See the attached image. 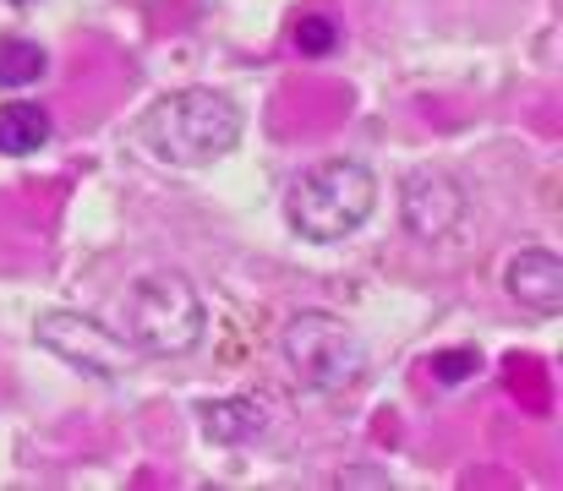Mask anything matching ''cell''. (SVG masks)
<instances>
[{"instance_id": "cell-10", "label": "cell", "mask_w": 563, "mask_h": 491, "mask_svg": "<svg viewBox=\"0 0 563 491\" xmlns=\"http://www.w3.org/2000/svg\"><path fill=\"white\" fill-rule=\"evenodd\" d=\"M44 77V49L33 38H0V88H27Z\"/></svg>"}, {"instance_id": "cell-2", "label": "cell", "mask_w": 563, "mask_h": 491, "mask_svg": "<svg viewBox=\"0 0 563 491\" xmlns=\"http://www.w3.org/2000/svg\"><path fill=\"white\" fill-rule=\"evenodd\" d=\"M377 208V180L362 159H323L301 169L285 191V219L301 241L334 246L356 235Z\"/></svg>"}, {"instance_id": "cell-7", "label": "cell", "mask_w": 563, "mask_h": 491, "mask_svg": "<svg viewBox=\"0 0 563 491\" xmlns=\"http://www.w3.org/2000/svg\"><path fill=\"white\" fill-rule=\"evenodd\" d=\"M504 284H509V295H515L526 312H537V317H559L563 312V263L553 252H542V246L520 252V257L509 263Z\"/></svg>"}, {"instance_id": "cell-14", "label": "cell", "mask_w": 563, "mask_h": 491, "mask_svg": "<svg viewBox=\"0 0 563 491\" xmlns=\"http://www.w3.org/2000/svg\"><path fill=\"white\" fill-rule=\"evenodd\" d=\"M11 5H33V0H11Z\"/></svg>"}, {"instance_id": "cell-4", "label": "cell", "mask_w": 563, "mask_h": 491, "mask_svg": "<svg viewBox=\"0 0 563 491\" xmlns=\"http://www.w3.org/2000/svg\"><path fill=\"white\" fill-rule=\"evenodd\" d=\"M202 301L181 274H148L126 295V338L143 355H187L202 344Z\"/></svg>"}, {"instance_id": "cell-5", "label": "cell", "mask_w": 563, "mask_h": 491, "mask_svg": "<svg viewBox=\"0 0 563 491\" xmlns=\"http://www.w3.org/2000/svg\"><path fill=\"white\" fill-rule=\"evenodd\" d=\"M33 333H38V344L49 355H60L66 366H77L88 377H126L137 366V344L132 338L110 333L104 323H93L82 312H44Z\"/></svg>"}, {"instance_id": "cell-13", "label": "cell", "mask_w": 563, "mask_h": 491, "mask_svg": "<svg viewBox=\"0 0 563 491\" xmlns=\"http://www.w3.org/2000/svg\"><path fill=\"white\" fill-rule=\"evenodd\" d=\"M340 481L345 487H388V476H377V470H345Z\"/></svg>"}, {"instance_id": "cell-11", "label": "cell", "mask_w": 563, "mask_h": 491, "mask_svg": "<svg viewBox=\"0 0 563 491\" xmlns=\"http://www.w3.org/2000/svg\"><path fill=\"white\" fill-rule=\"evenodd\" d=\"M476 371H482V355H476V349H438V355L427 360V377L443 382V388H460V382L476 377Z\"/></svg>"}, {"instance_id": "cell-12", "label": "cell", "mask_w": 563, "mask_h": 491, "mask_svg": "<svg viewBox=\"0 0 563 491\" xmlns=\"http://www.w3.org/2000/svg\"><path fill=\"white\" fill-rule=\"evenodd\" d=\"M340 44V27L329 22V16H307L301 27H296V49L301 55H329Z\"/></svg>"}, {"instance_id": "cell-9", "label": "cell", "mask_w": 563, "mask_h": 491, "mask_svg": "<svg viewBox=\"0 0 563 491\" xmlns=\"http://www.w3.org/2000/svg\"><path fill=\"white\" fill-rule=\"evenodd\" d=\"M263 404L257 399H213V404H202V432L213 437V443H252L257 432H263Z\"/></svg>"}, {"instance_id": "cell-1", "label": "cell", "mask_w": 563, "mask_h": 491, "mask_svg": "<svg viewBox=\"0 0 563 491\" xmlns=\"http://www.w3.org/2000/svg\"><path fill=\"white\" fill-rule=\"evenodd\" d=\"M137 143L154 159L197 169V164L224 159L241 143V110H235V99H224L213 88H176L137 121Z\"/></svg>"}, {"instance_id": "cell-3", "label": "cell", "mask_w": 563, "mask_h": 491, "mask_svg": "<svg viewBox=\"0 0 563 491\" xmlns=\"http://www.w3.org/2000/svg\"><path fill=\"white\" fill-rule=\"evenodd\" d=\"M279 349L290 360V371L312 388V393H351L362 377H367V344L362 333L334 317V312H296L285 333H279Z\"/></svg>"}, {"instance_id": "cell-8", "label": "cell", "mask_w": 563, "mask_h": 491, "mask_svg": "<svg viewBox=\"0 0 563 491\" xmlns=\"http://www.w3.org/2000/svg\"><path fill=\"white\" fill-rule=\"evenodd\" d=\"M49 110H38V104H0V154L5 159H27V154H38L44 143H49Z\"/></svg>"}, {"instance_id": "cell-6", "label": "cell", "mask_w": 563, "mask_h": 491, "mask_svg": "<svg viewBox=\"0 0 563 491\" xmlns=\"http://www.w3.org/2000/svg\"><path fill=\"white\" fill-rule=\"evenodd\" d=\"M399 219L416 241H443L465 219V186L449 169L421 164L399 180Z\"/></svg>"}]
</instances>
